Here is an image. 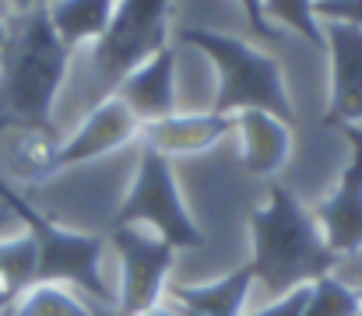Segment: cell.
<instances>
[{"label":"cell","mask_w":362,"mask_h":316,"mask_svg":"<svg viewBox=\"0 0 362 316\" xmlns=\"http://www.w3.org/2000/svg\"><path fill=\"white\" fill-rule=\"evenodd\" d=\"M71 57L74 49L57 35L46 4L11 18L0 49V130H57L49 112L67 81Z\"/></svg>","instance_id":"cell-1"},{"label":"cell","mask_w":362,"mask_h":316,"mask_svg":"<svg viewBox=\"0 0 362 316\" xmlns=\"http://www.w3.org/2000/svg\"><path fill=\"white\" fill-rule=\"evenodd\" d=\"M250 271L278 299L292 288L334 274L341 257L327 246L313 211L288 187H267L264 201L250 211Z\"/></svg>","instance_id":"cell-2"},{"label":"cell","mask_w":362,"mask_h":316,"mask_svg":"<svg viewBox=\"0 0 362 316\" xmlns=\"http://www.w3.org/2000/svg\"><path fill=\"white\" fill-rule=\"evenodd\" d=\"M180 42L201 49L218 71V92H215L211 112L236 116L246 109H260V112L278 116L288 127L296 123L292 92H288L278 57H271L267 49L246 42L240 35H226L215 28H180Z\"/></svg>","instance_id":"cell-3"},{"label":"cell","mask_w":362,"mask_h":316,"mask_svg":"<svg viewBox=\"0 0 362 316\" xmlns=\"http://www.w3.org/2000/svg\"><path fill=\"white\" fill-rule=\"evenodd\" d=\"M0 201L21 221V228L32 235V242L39 250V281L67 285V288L81 292L85 299L99 303V306L113 303L106 278H103V257H106V246H110L103 235L64 228L60 221L42 214L21 190H14L4 176H0Z\"/></svg>","instance_id":"cell-4"},{"label":"cell","mask_w":362,"mask_h":316,"mask_svg":"<svg viewBox=\"0 0 362 316\" xmlns=\"http://www.w3.org/2000/svg\"><path fill=\"white\" fill-rule=\"evenodd\" d=\"M173 0H117L106 32L92 42V95H113L123 78L169 46Z\"/></svg>","instance_id":"cell-5"},{"label":"cell","mask_w":362,"mask_h":316,"mask_svg":"<svg viewBox=\"0 0 362 316\" xmlns=\"http://www.w3.org/2000/svg\"><path fill=\"white\" fill-rule=\"evenodd\" d=\"M130 225L151 228L176 253L204 246V232L194 221V214L180 194L173 162L165 155L151 151V148H141L137 172H134V180L123 194L117 214H113V228H130Z\"/></svg>","instance_id":"cell-6"},{"label":"cell","mask_w":362,"mask_h":316,"mask_svg":"<svg viewBox=\"0 0 362 316\" xmlns=\"http://www.w3.org/2000/svg\"><path fill=\"white\" fill-rule=\"evenodd\" d=\"M110 246L120 260V292L113 299V316H141L144 310L158 306L169 288L176 250L137 225L110 228Z\"/></svg>","instance_id":"cell-7"},{"label":"cell","mask_w":362,"mask_h":316,"mask_svg":"<svg viewBox=\"0 0 362 316\" xmlns=\"http://www.w3.org/2000/svg\"><path fill=\"white\" fill-rule=\"evenodd\" d=\"M130 141H141V123L134 119V112L117 95H106V99L92 103L81 127L71 137L60 141L53 165H49V176L74 169V165H85V162H95V158H106V155L127 148Z\"/></svg>","instance_id":"cell-8"},{"label":"cell","mask_w":362,"mask_h":316,"mask_svg":"<svg viewBox=\"0 0 362 316\" xmlns=\"http://www.w3.org/2000/svg\"><path fill=\"white\" fill-rule=\"evenodd\" d=\"M349 141V162L331 197H324L313 218L327 239V246L345 260L362 250V127H341Z\"/></svg>","instance_id":"cell-9"},{"label":"cell","mask_w":362,"mask_h":316,"mask_svg":"<svg viewBox=\"0 0 362 316\" xmlns=\"http://www.w3.org/2000/svg\"><path fill=\"white\" fill-rule=\"evenodd\" d=\"M324 53L331 57L327 127H362V28L345 21L324 25Z\"/></svg>","instance_id":"cell-10"},{"label":"cell","mask_w":362,"mask_h":316,"mask_svg":"<svg viewBox=\"0 0 362 316\" xmlns=\"http://www.w3.org/2000/svg\"><path fill=\"white\" fill-rule=\"evenodd\" d=\"M113 95L134 112V119H137L141 127L158 123V119L180 112V92H176V49L165 46L162 53H155L151 60H144L141 67H134L120 85L113 88Z\"/></svg>","instance_id":"cell-11"},{"label":"cell","mask_w":362,"mask_h":316,"mask_svg":"<svg viewBox=\"0 0 362 316\" xmlns=\"http://www.w3.org/2000/svg\"><path fill=\"white\" fill-rule=\"evenodd\" d=\"M236 130V116L218 112H173L158 123L141 127V148H151L165 158L176 155H201L211 151L218 141H226Z\"/></svg>","instance_id":"cell-12"},{"label":"cell","mask_w":362,"mask_h":316,"mask_svg":"<svg viewBox=\"0 0 362 316\" xmlns=\"http://www.w3.org/2000/svg\"><path fill=\"white\" fill-rule=\"evenodd\" d=\"M236 134H240V162L250 176L274 180L292 158V127L271 112L260 109L236 112Z\"/></svg>","instance_id":"cell-13"},{"label":"cell","mask_w":362,"mask_h":316,"mask_svg":"<svg viewBox=\"0 0 362 316\" xmlns=\"http://www.w3.org/2000/svg\"><path fill=\"white\" fill-rule=\"evenodd\" d=\"M253 285H257V278H253L250 264H240L236 271H229V274L218 278V281H204V285H169V288H165V299L190 316H243Z\"/></svg>","instance_id":"cell-14"},{"label":"cell","mask_w":362,"mask_h":316,"mask_svg":"<svg viewBox=\"0 0 362 316\" xmlns=\"http://www.w3.org/2000/svg\"><path fill=\"white\" fill-rule=\"evenodd\" d=\"M46 7H49V21H53L57 35L71 49H78V46L95 42L106 32V25L117 11V0H49Z\"/></svg>","instance_id":"cell-15"},{"label":"cell","mask_w":362,"mask_h":316,"mask_svg":"<svg viewBox=\"0 0 362 316\" xmlns=\"http://www.w3.org/2000/svg\"><path fill=\"white\" fill-rule=\"evenodd\" d=\"M4 316H113L106 306L85 299L81 292L53 281H35L28 292H21Z\"/></svg>","instance_id":"cell-16"},{"label":"cell","mask_w":362,"mask_h":316,"mask_svg":"<svg viewBox=\"0 0 362 316\" xmlns=\"http://www.w3.org/2000/svg\"><path fill=\"white\" fill-rule=\"evenodd\" d=\"M35 281H39V250H35L32 235L21 228L18 235L0 239V303H4V313Z\"/></svg>","instance_id":"cell-17"},{"label":"cell","mask_w":362,"mask_h":316,"mask_svg":"<svg viewBox=\"0 0 362 316\" xmlns=\"http://www.w3.org/2000/svg\"><path fill=\"white\" fill-rule=\"evenodd\" d=\"M362 313V288L341 281L338 274H324L310 285V299L303 316H359Z\"/></svg>","instance_id":"cell-18"},{"label":"cell","mask_w":362,"mask_h":316,"mask_svg":"<svg viewBox=\"0 0 362 316\" xmlns=\"http://www.w3.org/2000/svg\"><path fill=\"white\" fill-rule=\"evenodd\" d=\"M313 4H317V0H260L267 25L278 21V25L292 28L296 35H303L310 46L324 49V25H320Z\"/></svg>","instance_id":"cell-19"},{"label":"cell","mask_w":362,"mask_h":316,"mask_svg":"<svg viewBox=\"0 0 362 316\" xmlns=\"http://www.w3.org/2000/svg\"><path fill=\"white\" fill-rule=\"evenodd\" d=\"M306 299H310V285L292 288V292L278 295L274 303H267V306H260V310H250V313H243V316H303Z\"/></svg>","instance_id":"cell-20"},{"label":"cell","mask_w":362,"mask_h":316,"mask_svg":"<svg viewBox=\"0 0 362 316\" xmlns=\"http://www.w3.org/2000/svg\"><path fill=\"white\" fill-rule=\"evenodd\" d=\"M313 11L324 21H345L362 28V0H327V4H313Z\"/></svg>","instance_id":"cell-21"},{"label":"cell","mask_w":362,"mask_h":316,"mask_svg":"<svg viewBox=\"0 0 362 316\" xmlns=\"http://www.w3.org/2000/svg\"><path fill=\"white\" fill-rule=\"evenodd\" d=\"M243 11V18H246V25L260 35V39H274V28L267 25V18H264V7H260V0H236Z\"/></svg>","instance_id":"cell-22"},{"label":"cell","mask_w":362,"mask_h":316,"mask_svg":"<svg viewBox=\"0 0 362 316\" xmlns=\"http://www.w3.org/2000/svg\"><path fill=\"white\" fill-rule=\"evenodd\" d=\"M141 316H183V310H180V306H173L169 299H162L158 306H151V310H144V313H141Z\"/></svg>","instance_id":"cell-23"},{"label":"cell","mask_w":362,"mask_h":316,"mask_svg":"<svg viewBox=\"0 0 362 316\" xmlns=\"http://www.w3.org/2000/svg\"><path fill=\"white\" fill-rule=\"evenodd\" d=\"M11 18H14V11L0 0V49H4V42H7V32H11Z\"/></svg>","instance_id":"cell-24"},{"label":"cell","mask_w":362,"mask_h":316,"mask_svg":"<svg viewBox=\"0 0 362 316\" xmlns=\"http://www.w3.org/2000/svg\"><path fill=\"white\" fill-rule=\"evenodd\" d=\"M4 4H7L14 14H25V11H32L35 4H49V0H4Z\"/></svg>","instance_id":"cell-25"},{"label":"cell","mask_w":362,"mask_h":316,"mask_svg":"<svg viewBox=\"0 0 362 316\" xmlns=\"http://www.w3.org/2000/svg\"><path fill=\"white\" fill-rule=\"evenodd\" d=\"M0 313H4V303H0Z\"/></svg>","instance_id":"cell-26"},{"label":"cell","mask_w":362,"mask_h":316,"mask_svg":"<svg viewBox=\"0 0 362 316\" xmlns=\"http://www.w3.org/2000/svg\"><path fill=\"white\" fill-rule=\"evenodd\" d=\"M317 4H327V0H317Z\"/></svg>","instance_id":"cell-27"},{"label":"cell","mask_w":362,"mask_h":316,"mask_svg":"<svg viewBox=\"0 0 362 316\" xmlns=\"http://www.w3.org/2000/svg\"><path fill=\"white\" fill-rule=\"evenodd\" d=\"M183 316H190V313H183Z\"/></svg>","instance_id":"cell-28"},{"label":"cell","mask_w":362,"mask_h":316,"mask_svg":"<svg viewBox=\"0 0 362 316\" xmlns=\"http://www.w3.org/2000/svg\"><path fill=\"white\" fill-rule=\"evenodd\" d=\"M359 316H362V313H359Z\"/></svg>","instance_id":"cell-29"}]
</instances>
